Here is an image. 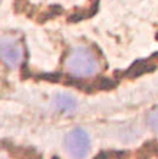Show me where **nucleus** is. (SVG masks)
I'll use <instances>...</instances> for the list:
<instances>
[{
	"instance_id": "nucleus-5",
	"label": "nucleus",
	"mask_w": 158,
	"mask_h": 159,
	"mask_svg": "<svg viewBox=\"0 0 158 159\" xmlns=\"http://www.w3.org/2000/svg\"><path fill=\"white\" fill-rule=\"evenodd\" d=\"M155 65H151V64H148L146 61H138V62H135L132 65V67L128 70V77H138L141 75V74H144V72H148L151 71V70H154Z\"/></svg>"
},
{
	"instance_id": "nucleus-2",
	"label": "nucleus",
	"mask_w": 158,
	"mask_h": 159,
	"mask_svg": "<svg viewBox=\"0 0 158 159\" xmlns=\"http://www.w3.org/2000/svg\"><path fill=\"white\" fill-rule=\"evenodd\" d=\"M65 149L73 159H84L90 151V138L83 129H73L65 136Z\"/></svg>"
},
{
	"instance_id": "nucleus-1",
	"label": "nucleus",
	"mask_w": 158,
	"mask_h": 159,
	"mask_svg": "<svg viewBox=\"0 0 158 159\" xmlns=\"http://www.w3.org/2000/svg\"><path fill=\"white\" fill-rule=\"evenodd\" d=\"M65 68L71 75L77 78L92 77L99 71V62L94 54L84 46H77L67 55Z\"/></svg>"
},
{
	"instance_id": "nucleus-4",
	"label": "nucleus",
	"mask_w": 158,
	"mask_h": 159,
	"mask_svg": "<svg viewBox=\"0 0 158 159\" xmlns=\"http://www.w3.org/2000/svg\"><path fill=\"white\" fill-rule=\"evenodd\" d=\"M75 98L68 96V94H58L55 97V107L61 111H71L75 109Z\"/></svg>"
},
{
	"instance_id": "nucleus-6",
	"label": "nucleus",
	"mask_w": 158,
	"mask_h": 159,
	"mask_svg": "<svg viewBox=\"0 0 158 159\" xmlns=\"http://www.w3.org/2000/svg\"><path fill=\"white\" fill-rule=\"evenodd\" d=\"M146 121H148V126H150L151 129L158 132V107H155L154 110H151L148 117H146Z\"/></svg>"
},
{
	"instance_id": "nucleus-3",
	"label": "nucleus",
	"mask_w": 158,
	"mask_h": 159,
	"mask_svg": "<svg viewBox=\"0 0 158 159\" xmlns=\"http://www.w3.org/2000/svg\"><path fill=\"white\" fill-rule=\"evenodd\" d=\"M23 57V48L17 39L12 36H4L0 39V61L9 68L19 65Z\"/></svg>"
}]
</instances>
